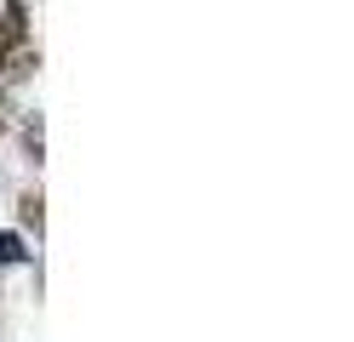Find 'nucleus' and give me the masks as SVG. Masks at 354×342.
I'll use <instances>...</instances> for the list:
<instances>
[{"mask_svg":"<svg viewBox=\"0 0 354 342\" xmlns=\"http://www.w3.org/2000/svg\"><path fill=\"white\" fill-rule=\"evenodd\" d=\"M35 40L24 29V6H6L0 12V80H24L35 68Z\"/></svg>","mask_w":354,"mask_h":342,"instance_id":"f257e3e1","label":"nucleus"},{"mask_svg":"<svg viewBox=\"0 0 354 342\" xmlns=\"http://www.w3.org/2000/svg\"><path fill=\"white\" fill-rule=\"evenodd\" d=\"M0 257H6V263H24L29 251H24V240H17V234H6V240H0Z\"/></svg>","mask_w":354,"mask_h":342,"instance_id":"f03ea898","label":"nucleus"},{"mask_svg":"<svg viewBox=\"0 0 354 342\" xmlns=\"http://www.w3.org/2000/svg\"><path fill=\"white\" fill-rule=\"evenodd\" d=\"M17 217H24L29 228H40V194H24V211H17Z\"/></svg>","mask_w":354,"mask_h":342,"instance_id":"7ed1b4c3","label":"nucleus"},{"mask_svg":"<svg viewBox=\"0 0 354 342\" xmlns=\"http://www.w3.org/2000/svg\"><path fill=\"white\" fill-rule=\"evenodd\" d=\"M0 131H6V97H0Z\"/></svg>","mask_w":354,"mask_h":342,"instance_id":"20e7f679","label":"nucleus"}]
</instances>
